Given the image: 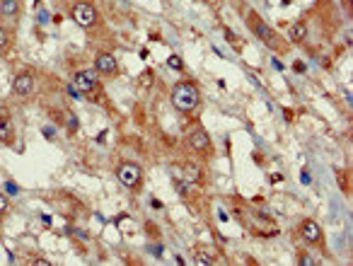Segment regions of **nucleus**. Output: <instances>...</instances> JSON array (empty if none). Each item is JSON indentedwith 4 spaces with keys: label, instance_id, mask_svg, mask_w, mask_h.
<instances>
[{
    "label": "nucleus",
    "instance_id": "obj_3",
    "mask_svg": "<svg viewBox=\"0 0 353 266\" xmlns=\"http://www.w3.org/2000/svg\"><path fill=\"white\" fill-rule=\"evenodd\" d=\"M116 177H119V182L123 184V186H136V184L140 182V177H143V170H140L136 162H123V165L119 167Z\"/></svg>",
    "mask_w": 353,
    "mask_h": 266
},
{
    "label": "nucleus",
    "instance_id": "obj_15",
    "mask_svg": "<svg viewBox=\"0 0 353 266\" xmlns=\"http://www.w3.org/2000/svg\"><path fill=\"white\" fill-rule=\"evenodd\" d=\"M8 41H10V37H8V32L0 27V51H5V46H8Z\"/></svg>",
    "mask_w": 353,
    "mask_h": 266
},
{
    "label": "nucleus",
    "instance_id": "obj_18",
    "mask_svg": "<svg viewBox=\"0 0 353 266\" xmlns=\"http://www.w3.org/2000/svg\"><path fill=\"white\" fill-rule=\"evenodd\" d=\"M65 121H68V126H70V131H75V129H78V121L73 119V114H70V111L65 114Z\"/></svg>",
    "mask_w": 353,
    "mask_h": 266
},
{
    "label": "nucleus",
    "instance_id": "obj_17",
    "mask_svg": "<svg viewBox=\"0 0 353 266\" xmlns=\"http://www.w3.org/2000/svg\"><path fill=\"white\" fill-rule=\"evenodd\" d=\"M196 261H198V264H204V266L213 264V259H211V257H206L204 252H198V254H196Z\"/></svg>",
    "mask_w": 353,
    "mask_h": 266
},
{
    "label": "nucleus",
    "instance_id": "obj_4",
    "mask_svg": "<svg viewBox=\"0 0 353 266\" xmlns=\"http://www.w3.org/2000/svg\"><path fill=\"white\" fill-rule=\"evenodd\" d=\"M97 85H99V80H97L94 70H80L75 75V90L78 92H92Z\"/></svg>",
    "mask_w": 353,
    "mask_h": 266
},
{
    "label": "nucleus",
    "instance_id": "obj_16",
    "mask_svg": "<svg viewBox=\"0 0 353 266\" xmlns=\"http://www.w3.org/2000/svg\"><path fill=\"white\" fill-rule=\"evenodd\" d=\"M297 261H300V266H315V259L310 257V254H300Z\"/></svg>",
    "mask_w": 353,
    "mask_h": 266
},
{
    "label": "nucleus",
    "instance_id": "obj_2",
    "mask_svg": "<svg viewBox=\"0 0 353 266\" xmlns=\"http://www.w3.org/2000/svg\"><path fill=\"white\" fill-rule=\"evenodd\" d=\"M73 19L85 29L92 27L94 22H97V10H94L90 3H78L73 8Z\"/></svg>",
    "mask_w": 353,
    "mask_h": 266
},
{
    "label": "nucleus",
    "instance_id": "obj_7",
    "mask_svg": "<svg viewBox=\"0 0 353 266\" xmlns=\"http://www.w3.org/2000/svg\"><path fill=\"white\" fill-rule=\"evenodd\" d=\"M300 237L305 239V242H310V245H317L322 239V228L315 221H305L300 225Z\"/></svg>",
    "mask_w": 353,
    "mask_h": 266
},
{
    "label": "nucleus",
    "instance_id": "obj_10",
    "mask_svg": "<svg viewBox=\"0 0 353 266\" xmlns=\"http://www.w3.org/2000/svg\"><path fill=\"white\" fill-rule=\"evenodd\" d=\"M290 39H293L295 44L305 41V39H307V27H305V22H295V25L290 27Z\"/></svg>",
    "mask_w": 353,
    "mask_h": 266
},
{
    "label": "nucleus",
    "instance_id": "obj_5",
    "mask_svg": "<svg viewBox=\"0 0 353 266\" xmlns=\"http://www.w3.org/2000/svg\"><path fill=\"white\" fill-rule=\"evenodd\" d=\"M249 27L254 29V34H257V37H259L264 44H271V41H273V32H271V27L266 25V22H264V19L257 17L254 12L249 15Z\"/></svg>",
    "mask_w": 353,
    "mask_h": 266
},
{
    "label": "nucleus",
    "instance_id": "obj_1",
    "mask_svg": "<svg viewBox=\"0 0 353 266\" xmlns=\"http://www.w3.org/2000/svg\"><path fill=\"white\" fill-rule=\"evenodd\" d=\"M201 102V94H198V87L191 83H179L172 92V104L176 109L182 111H189V109H196Z\"/></svg>",
    "mask_w": 353,
    "mask_h": 266
},
{
    "label": "nucleus",
    "instance_id": "obj_12",
    "mask_svg": "<svg viewBox=\"0 0 353 266\" xmlns=\"http://www.w3.org/2000/svg\"><path fill=\"white\" fill-rule=\"evenodd\" d=\"M184 177H186V182H201V167L198 165H191V162H189V165H184Z\"/></svg>",
    "mask_w": 353,
    "mask_h": 266
},
{
    "label": "nucleus",
    "instance_id": "obj_6",
    "mask_svg": "<svg viewBox=\"0 0 353 266\" xmlns=\"http://www.w3.org/2000/svg\"><path fill=\"white\" fill-rule=\"evenodd\" d=\"M34 90V78L29 73H19L15 75V80H12V92L19 94V97H27L29 92Z\"/></svg>",
    "mask_w": 353,
    "mask_h": 266
},
{
    "label": "nucleus",
    "instance_id": "obj_13",
    "mask_svg": "<svg viewBox=\"0 0 353 266\" xmlns=\"http://www.w3.org/2000/svg\"><path fill=\"white\" fill-rule=\"evenodd\" d=\"M12 136V126L8 119H0V140H8Z\"/></svg>",
    "mask_w": 353,
    "mask_h": 266
},
{
    "label": "nucleus",
    "instance_id": "obj_21",
    "mask_svg": "<svg viewBox=\"0 0 353 266\" xmlns=\"http://www.w3.org/2000/svg\"><path fill=\"white\" fill-rule=\"evenodd\" d=\"M179 191H182V196H189V191H191V182L182 184V186H179Z\"/></svg>",
    "mask_w": 353,
    "mask_h": 266
},
{
    "label": "nucleus",
    "instance_id": "obj_14",
    "mask_svg": "<svg viewBox=\"0 0 353 266\" xmlns=\"http://www.w3.org/2000/svg\"><path fill=\"white\" fill-rule=\"evenodd\" d=\"M167 63H169V68H174V70H182V65H184V63H182V58H179V56H169V61H167Z\"/></svg>",
    "mask_w": 353,
    "mask_h": 266
},
{
    "label": "nucleus",
    "instance_id": "obj_22",
    "mask_svg": "<svg viewBox=\"0 0 353 266\" xmlns=\"http://www.w3.org/2000/svg\"><path fill=\"white\" fill-rule=\"evenodd\" d=\"M34 266H51V261L44 257H39V259H34Z\"/></svg>",
    "mask_w": 353,
    "mask_h": 266
},
{
    "label": "nucleus",
    "instance_id": "obj_19",
    "mask_svg": "<svg viewBox=\"0 0 353 266\" xmlns=\"http://www.w3.org/2000/svg\"><path fill=\"white\" fill-rule=\"evenodd\" d=\"M5 208H8V196H5V194L0 191V213L5 211Z\"/></svg>",
    "mask_w": 353,
    "mask_h": 266
},
{
    "label": "nucleus",
    "instance_id": "obj_8",
    "mask_svg": "<svg viewBox=\"0 0 353 266\" xmlns=\"http://www.w3.org/2000/svg\"><path fill=\"white\" fill-rule=\"evenodd\" d=\"M189 146L194 148V150H208V146H211V136H208L204 129H194L191 133H189Z\"/></svg>",
    "mask_w": 353,
    "mask_h": 266
},
{
    "label": "nucleus",
    "instance_id": "obj_11",
    "mask_svg": "<svg viewBox=\"0 0 353 266\" xmlns=\"http://www.w3.org/2000/svg\"><path fill=\"white\" fill-rule=\"evenodd\" d=\"M0 12H3L5 17L17 15L19 12V0H3V3H0Z\"/></svg>",
    "mask_w": 353,
    "mask_h": 266
},
{
    "label": "nucleus",
    "instance_id": "obj_20",
    "mask_svg": "<svg viewBox=\"0 0 353 266\" xmlns=\"http://www.w3.org/2000/svg\"><path fill=\"white\" fill-rule=\"evenodd\" d=\"M140 85H143V87H150V73L140 75Z\"/></svg>",
    "mask_w": 353,
    "mask_h": 266
},
{
    "label": "nucleus",
    "instance_id": "obj_9",
    "mask_svg": "<svg viewBox=\"0 0 353 266\" xmlns=\"http://www.w3.org/2000/svg\"><path fill=\"white\" fill-rule=\"evenodd\" d=\"M94 68L99 70V73H114L116 70V58H114L112 54H97V58H94Z\"/></svg>",
    "mask_w": 353,
    "mask_h": 266
}]
</instances>
